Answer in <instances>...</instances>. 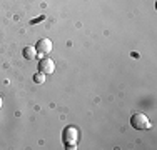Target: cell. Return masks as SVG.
Wrapping results in <instances>:
<instances>
[{"label": "cell", "instance_id": "1", "mask_svg": "<svg viewBox=\"0 0 157 150\" xmlns=\"http://www.w3.org/2000/svg\"><path fill=\"white\" fill-rule=\"evenodd\" d=\"M78 138H80V132H78L77 127H67V129H63V132H62V140H63V144L67 145V148L75 150V148H77Z\"/></svg>", "mask_w": 157, "mask_h": 150}, {"label": "cell", "instance_id": "2", "mask_svg": "<svg viewBox=\"0 0 157 150\" xmlns=\"http://www.w3.org/2000/svg\"><path fill=\"white\" fill-rule=\"evenodd\" d=\"M130 125H132L134 129H137V130H149L152 127V123H151V120H149L147 115L134 114L132 118H130Z\"/></svg>", "mask_w": 157, "mask_h": 150}, {"label": "cell", "instance_id": "3", "mask_svg": "<svg viewBox=\"0 0 157 150\" xmlns=\"http://www.w3.org/2000/svg\"><path fill=\"white\" fill-rule=\"evenodd\" d=\"M52 48H54V45H52V40L48 39H40L39 42H37V57H45V55H48L52 52Z\"/></svg>", "mask_w": 157, "mask_h": 150}, {"label": "cell", "instance_id": "4", "mask_svg": "<svg viewBox=\"0 0 157 150\" xmlns=\"http://www.w3.org/2000/svg\"><path fill=\"white\" fill-rule=\"evenodd\" d=\"M54 70H55V63H54V60H52V58L44 57L42 60H40V63H39V72L48 75V73H54Z\"/></svg>", "mask_w": 157, "mask_h": 150}, {"label": "cell", "instance_id": "5", "mask_svg": "<svg viewBox=\"0 0 157 150\" xmlns=\"http://www.w3.org/2000/svg\"><path fill=\"white\" fill-rule=\"evenodd\" d=\"M22 54H24V57L27 58V60H33V58L37 57V50H35V47H25Z\"/></svg>", "mask_w": 157, "mask_h": 150}, {"label": "cell", "instance_id": "6", "mask_svg": "<svg viewBox=\"0 0 157 150\" xmlns=\"http://www.w3.org/2000/svg\"><path fill=\"white\" fill-rule=\"evenodd\" d=\"M33 82H35V84H44V82H45V73H42V72L35 73V77H33Z\"/></svg>", "mask_w": 157, "mask_h": 150}, {"label": "cell", "instance_id": "7", "mask_svg": "<svg viewBox=\"0 0 157 150\" xmlns=\"http://www.w3.org/2000/svg\"><path fill=\"white\" fill-rule=\"evenodd\" d=\"M44 18H45V17H44V15H42V17H39V18H35V20H32V24H37V22L44 20Z\"/></svg>", "mask_w": 157, "mask_h": 150}, {"label": "cell", "instance_id": "8", "mask_svg": "<svg viewBox=\"0 0 157 150\" xmlns=\"http://www.w3.org/2000/svg\"><path fill=\"white\" fill-rule=\"evenodd\" d=\"M0 108H2V99H0Z\"/></svg>", "mask_w": 157, "mask_h": 150}]
</instances>
